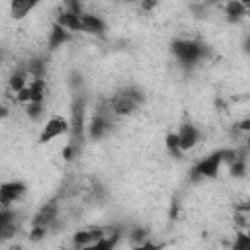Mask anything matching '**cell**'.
I'll list each match as a JSON object with an SVG mask.
<instances>
[{"label":"cell","mask_w":250,"mask_h":250,"mask_svg":"<svg viewBox=\"0 0 250 250\" xmlns=\"http://www.w3.org/2000/svg\"><path fill=\"white\" fill-rule=\"evenodd\" d=\"M53 21H55L57 25H61L62 29L70 31L72 35H74V33H82V21H80V16L68 14V12H64V10H59Z\"/></svg>","instance_id":"obj_14"},{"label":"cell","mask_w":250,"mask_h":250,"mask_svg":"<svg viewBox=\"0 0 250 250\" xmlns=\"http://www.w3.org/2000/svg\"><path fill=\"white\" fill-rule=\"evenodd\" d=\"M72 39H74V35H72L70 31L62 29L61 25H57V23L53 21L51 27H49V33H47V49H49V51H57V49L68 45Z\"/></svg>","instance_id":"obj_12"},{"label":"cell","mask_w":250,"mask_h":250,"mask_svg":"<svg viewBox=\"0 0 250 250\" xmlns=\"http://www.w3.org/2000/svg\"><path fill=\"white\" fill-rule=\"evenodd\" d=\"M156 6H158V2H154V0H152V2H141V10H143V12H150V10H154Z\"/></svg>","instance_id":"obj_27"},{"label":"cell","mask_w":250,"mask_h":250,"mask_svg":"<svg viewBox=\"0 0 250 250\" xmlns=\"http://www.w3.org/2000/svg\"><path fill=\"white\" fill-rule=\"evenodd\" d=\"M8 117H10V107L0 102V121H6Z\"/></svg>","instance_id":"obj_26"},{"label":"cell","mask_w":250,"mask_h":250,"mask_svg":"<svg viewBox=\"0 0 250 250\" xmlns=\"http://www.w3.org/2000/svg\"><path fill=\"white\" fill-rule=\"evenodd\" d=\"M64 135H70L68 117H64V115H51V117L43 123L37 141H39L41 145H47V143H51V141H55V139H59V137H64Z\"/></svg>","instance_id":"obj_5"},{"label":"cell","mask_w":250,"mask_h":250,"mask_svg":"<svg viewBox=\"0 0 250 250\" xmlns=\"http://www.w3.org/2000/svg\"><path fill=\"white\" fill-rule=\"evenodd\" d=\"M223 170V164H221V158H219V152H211L203 158H199L191 170H189V182L191 184H197V182H203V180H217L219 174Z\"/></svg>","instance_id":"obj_4"},{"label":"cell","mask_w":250,"mask_h":250,"mask_svg":"<svg viewBox=\"0 0 250 250\" xmlns=\"http://www.w3.org/2000/svg\"><path fill=\"white\" fill-rule=\"evenodd\" d=\"M23 113L29 121H41L45 115V102H31L23 105Z\"/></svg>","instance_id":"obj_20"},{"label":"cell","mask_w":250,"mask_h":250,"mask_svg":"<svg viewBox=\"0 0 250 250\" xmlns=\"http://www.w3.org/2000/svg\"><path fill=\"white\" fill-rule=\"evenodd\" d=\"M164 146H166V152H168L172 158L180 160V158L184 156L182 150H180V145H178V135H176V131L166 133V137H164Z\"/></svg>","instance_id":"obj_21"},{"label":"cell","mask_w":250,"mask_h":250,"mask_svg":"<svg viewBox=\"0 0 250 250\" xmlns=\"http://www.w3.org/2000/svg\"><path fill=\"white\" fill-rule=\"evenodd\" d=\"M37 6L39 4L37 2H31V0H14V2H10L8 10H10V16L14 20H25Z\"/></svg>","instance_id":"obj_17"},{"label":"cell","mask_w":250,"mask_h":250,"mask_svg":"<svg viewBox=\"0 0 250 250\" xmlns=\"http://www.w3.org/2000/svg\"><path fill=\"white\" fill-rule=\"evenodd\" d=\"M27 193V184L21 180H8L0 184V209H14Z\"/></svg>","instance_id":"obj_6"},{"label":"cell","mask_w":250,"mask_h":250,"mask_svg":"<svg viewBox=\"0 0 250 250\" xmlns=\"http://www.w3.org/2000/svg\"><path fill=\"white\" fill-rule=\"evenodd\" d=\"M127 240H129L131 248H133V246H139V244L150 240V230L145 229V227H141V225H137V227H133V229L127 232Z\"/></svg>","instance_id":"obj_18"},{"label":"cell","mask_w":250,"mask_h":250,"mask_svg":"<svg viewBox=\"0 0 250 250\" xmlns=\"http://www.w3.org/2000/svg\"><path fill=\"white\" fill-rule=\"evenodd\" d=\"M29 84V76H27V72H25V68L21 66V68H16L10 76H8V94L14 98L18 92H21L25 86Z\"/></svg>","instance_id":"obj_16"},{"label":"cell","mask_w":250,"mask_h":250,"mask_svg":"<svg viewBox=\"0 0 250 250\" xmlns=\"http://www.w3.org/2000/svg\"><path fill=\"white\" fill-rule=\"evenodd\" d=\"M230 250H250V234L248 230H236Z\"/></svg>","instance_id":"obj_22"},{"label":"cell","mask_w":250,"mask_h":250,"mask_svg":"<svg viewBox=\"0 0 250 250\" xmlns=\"http://www.w3.org/2000/svg\"><path fill=\"white\" fill-rule=\"evenodd\" d=\"M61 215V203L59 197H53L49 201H45L31 217V227H51Z\"/></svg>","instance_id":"obj_8"},{"label":"cell","mask_w":250,"mask_h":250,"mask_svg":"<svg viewBox=\"0 0 250 250\" xmlns=\"http://www.w3.org/2000/svg\"><path fill=\"white\" fill-rule=\"evenodd\" d=\"M80 21H82V33H88V35H94V37H104L105 31H107L105 20L98 14L84 12L80 16Z\"/></svg>","instance_id":"obj_11"},{"label":"cell","mask_w":250,"mask_h":250,"mask_svg":"<svg viewBox=\"0 0 250 250\" xmlns=\"http://www.w3.org/2000/svg\"><path fill=\"white\" fill-rule=\"evenodd\" d=\"M176 135H178V145H180L182 154L191 152V150L201 143V139H203L201 131H199L193 123H189V121L182 123V125H180V129L176 131Z\"/></svg>","instance_id":"obj_9"},{"label":"cell","mask_w":250,"mask_h":250,"mask_svg":"<svg viewBox=\"0 0 250 250\" xmlns=\"http://www.w3.org/2000/svg\"><path fill=\"white\" fill-rule=\"evenodd\" d=\"M20 232V219L14 209H0V242H12Z\"/></svg>","instance_id":"obj_10"},{"label":"cell","mask_w":250,"mask_h":250,"mask_svg":"<svg viewBox=\"0 0 250 250\" xmlns=\"http://www.w3.org/2000/svg\"><path fill=\"white\" fill-rule=\"evenodd\" d=\"M29 80H47V59L43 57H31L23 64Z\"/></svg>","instance_id":"obj_15"},{"label":"cell","mask_w":250,"mask_h":250,"mask_svg":"<svg viewBox=\"0 0 250 250\" xmlns=\"http://www.w3.org/2000/svg\"><path fill=\"white\" fill-rule=\"evenodd\" d=\"M221 8H223L225 20L229 23H240L248 14V4L246 2H238V0L225 2V4H221Z\"/></svg>","instance_id":"obj_13"},{"label":"cell","mask_w":250,"mask_h":250,"mask_svg":"<svg viewBox=\"0 0 250 250\" xmlns=\"http://www.w3.org/2000/svg\"><path fill=\"white\" fill-rule=\"evenodd\" d=\"M145 104V94L137 86H127L121 92L113 94L111 100L107 102L109 111L113 117H129L133 115L141 105Z\"/></svg>","instance_id":"obj_1"},{"label":"cell","mask_w":250,"mask_h":250,"mask_svg":"<svg viewBox=\"0 0 250 250\" xmlns=\"http://www.w3.org/2000/svg\"><path fill=\"white\" fill-rule=\"evenodd\" d=\"M78 154H80V145L68 139V143H66V145L62 146V150H61L62 160H64V162H72V160H74Z\"/></svg>","instance_id":"obj_23"},{"label":"cell","mask_w":250,"mask_h":250,"mask_svg":"<svg viewBox=\"0 0 250 250\" xmlns=\"http://www.w3.org/2000/svg\"><path fill=\"white\" fill-rule=\"evenodd\" d=\"M47 236H49V229H47V227H31L29 232H27V240H29L31 244H39V242H43Z\"/></svg>","instance_id":"obj_24"},{"label":"cell","mask_w":250,"mask_h":250,"mask_svg":"<svg viewBox=\"0 0 250 250\" xmlns=\"http://www.w3.org/2000/svg\"><path fill=\"white\" fill-rule=\"evenodd\" d=\"M107 234H109V229H105V227H84V229H78L70 236V246H72V250H80L90 244H96L98 240L105 238Z\"/></svg>","instance_id":"obj_7"},{"label":"cell","mask_w":250,"mask_h":250,"mask_svg":"<svg viewBox=\"0 0 250 250\" xmlns=\"http://www.w3.org/2000/svg\"><path fill=\"white\" fill-rule=\"evenodd\" d=\"M229 176L234 178V180H240V178H246V172H248V156H238L229 168H227Z\"/></svg>","instance_id":"obj_19"},{"label":"cell","mask_w":250,"mask_h":250,"mask_svg":"<svg viewBox=\"0 0 250 250\" xmlns=\"http://www.w3.org/2000/svg\"><path fill=\"white\" fill-rule=\"evenodd\" d=\"M62 250H66V248H62Z\"/></svg>","instance_id":"obj_29"},{"label":"cell","mask_w":250,"mask_h":250,"mask_svg":"<svg viewBox=\"0 0 250 250\" xmlns=\"http://www.w3.org/2000/svg\"><path fill=\"white\" fill-rule=\"evenodd\" d=\"M10 250H23V248H21V244H14V242H12V244H10Z\"/></svg>","instance_id":"obj_28"},{"label":"cell","mask_w":250,"mask_h":250,"mask_svg":"<svg viewBox=\"0 0 250 250\" xmlns=\"http://www.w3.org/2000/svg\"><path fill=\"white\" fill-rule=\"evenodd\" d=\"M164 246H166V242H156V240L150 238V240H146L139 246H133L131 250H164Z\"/></svg>","instance_id":"obj_25"},{"label":"cell","mask_w":250,"mask_h":250,"mask_svg":"<svg viewBox=\"0 0 250 250\" xmlns=\"http://www.w3.org/2000/svg\"><path fill=\"white\" fill-rule=\"evenodd\" d=\"M172 55L176 57L178 62L186 64V66H193L197 62H201L203 59H207L209 55V49L195 41V39H184V37H178L172 41Z\"/></svg>","instance_id":"obj_2"},{"label":"cell","mask_w":250,"mask_h":250,"mask_svg":"<svg viewBox=\"0 0 250 250\" xmlns=\"http://www.w3.org/2000/svg\"><path fill=\"white\" fill-rule=\"evenodd\" d=\"M111 127H113V115H111L109 105L105 102V104H100L94 109L92 117L88 119V123H86V135L92 141H100V139H104V137L109 135Z\"/></svg>","instance_id":"obj_3"}]
</instances>
